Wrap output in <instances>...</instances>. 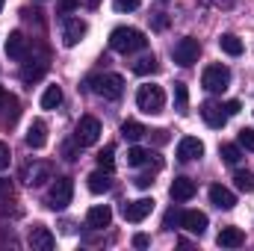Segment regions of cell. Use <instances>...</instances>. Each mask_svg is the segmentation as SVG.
Returning <instances> with one entry per match:
<instances>
[{
  "mask_svg": "<svg viewBox=\"0 0 254 251\" xmlns=\"http://www.w3.org/2000/svg\"><path fill=\"white\" fill-rule=\"evenodd\" d=\"M110 48L116 51V54H136V51H145L148 48V39H145V33L142 30H136V27H116L113 33H110Z\"/></svg>",
  "mask_w": 254,
  "mask_h": 251,
  "instance_id": "cell-1",
  "label": "cell"
},
{
  "mask_svg": "<svg viewBox=\"0 0 254 251\" xmlns=\"http://www.w3.org/2000/svg\"><path fill=\"white\" fill-rule=\"evenodd\" d=\"M89 86L104 101H119L125 95V77L122 74H98L95 80H89Z\"/></svg>",
  "mask_w": 254,
  "mask_h": 251,
  "instance_id": "cell-2",
  "label": "cell"
},
{
  "mask_svg": "<svg viewBox=\"0 0 254 251\" xmlns=\"http://www.w3.org/2000/svg\"><path fill=\"white\" fill-rule=\"evenodd\" d=\"M136 107H139L142 113H148V116L163 113V107H166V92H163V86H154V83L139 86V92H136Z\"/></svg>",
  "mask_w": 254,
  "mask_h": 251,
  "instance_id": "cell-3",
  "label": "cell"
},
{
  "mask_svg": "<svg viewBox=\"0 0 254 251\" xmlns=\"http://www.w3.org/2000/svg\"><path fill=\"white\" fill-rule=\"evenodd\" d=\"M201 83H204V89L207 92H213V95H222L228 86H231V68L228 65H207L204 68V74H201Z\"/></svg>",
  "mask_w": 254,
  "mask_h": 251,
  "instance_id": "cell-4",
  "label": "cell"
},
{
  "mask_svg": "<svg viewBox=\"0 0 254 251\" xmlns=\"http://www.w3.org/2000/svg\"><path fill=\"white\" fill-rule=\"evenodd\" d=\"M74 198V181L71 178H57L48 189V207L51 210H65Z\"/></svg>",
  "mask_w": 254,
  "mask_h": 251,
  "instance_id": "cell-5",
  "label": "cell"
},
{
  "mask_svg": "<svg viewBox=\"0 0 254 251\" xmlns=\"http://www.w3.org/2000/svg\"><path fill=\"white\" fill-rule=\"evenodd\" d=\"M101 139V122L95 119V116H83L77 127H74V142L80 145V148H89V145H95Z\"/></svg>",
  "mask_w": 254,
  "mask_h": 251,
  "instance_id": "cell-6",
  "label": "cell"
},
{
  "mask_svg": "<svg viewBox=\"0 0 254 251\" xmlns=\"http://www.w3.org/2000/svg\"><path fill=\"white\" fill-rule=\"evenodd\" d=\"M198 54H201V45H198V39H192V36L181 39V42L172 48V60L178 65H184V68H190V65L198 63Z\"/></svg>",
  "mask_w": 254,
  "mask_h": 251,
  "instance_id": "cell-7",
  "label": "cell"
},
{
  "mask_svg": "<svg viewBox=\"0 0 254 251\" xmlns=\"http://www.w3.org/2000/svg\"><path fill=\"white\" fill-rule=\"evenodd\" d=\"M151 210H154V198H136V201H127L125 207H122V216H125L127 222L139 225V222H145L151 216Z\"/></svg>",
  "mask_w": 254,
  "mask_h": 251,
  "instance_id": "cell-8",
  "label": "cell"
},
{
  "mask_svg": "<svg viewBox=\"0 0 254 251\" xmlns=\"http://www.w3.org/2000/svg\"><path fill=\"white\" fill-rule=\"evenodd\" d=\"M51 178H54V166L45 163V160H36V163H30V166L24 169V184H27V187H42V184H48Z\"/></svg>",
  "mask_w": 254,
  "mask_h": 251,
  "instance_id": "cell-9",
  "label": "cell"
},
{
  "mask_svg": "<svg viewBox=\"0 0 254 251\" xmlns=\"http://www.w3.org/2000/svg\"><path fill=\"white\" fill-rule=\"evenodd\" d=\"M86 33H89V24H86L83 18H65V24H63V45H65V48L80 45Z\"/></svg>",
  "mask_w": 254,
  "mask_h": 251,
  "instance_id": "cell-10",
  "label": "cell"
},
{
  "mask_svg": "<svg viewBox=\"0 0 254 251\" xmlns=\"http://www.w3.org/2000/svg\"><path fill=\"white\" fill-rule=\"evenodd\" d=\"M204 157V142L195 139V136H184L178 142V160L181 163H192V160H201Z\"/></svg>",
  "mask_w": 254,
  "mask_h": 251,
  "instance_id": "cell-11",
  "label": "cell"
},
{
  "mask_svg": "<svg viewBox=\"0 0 254 251\" xmlns=\"http://www.w3.org/2000/svg\"><path fill=\"white\" fill-rule=\"evenodd\" d=\"M201 119H204V125L213 127V130H222V127L228 125V113H225V107H219V104H213V101L201 104Z\"/></svg>",
  "mask_w": 254,
  "mask_h": 251,
  "instance_id": "cell-12",
  "label": "cell"
},
{
  "mask_svg": "<svg viewBox=\"0 0 254 251\" xmlns=\"http://www.w3.org/2000/svg\"><path fill=\"white\" fill-rule=\"evenodd\" d=\"M181 228L195 234V237H201L207 231V213H201V210H184L181 213Z\"/></svg>",
  "mask_w": 254,
  "mask_h": 251,
  "instance_id": "cell-13",
  "label": "cell"
},
{
  "mask_svg": "<svg viewBox=\"0 0 254 251\" xmlns=\"http://www.w3.org/2000/svg\"><path fill=\"white\" fill-rule=\"evenodd\" d=\"M27 54H30V39L24 36V33H9V39H6V57H12V60H27Z\"/></svg>",
  "mask_w": 254,
  "mask_h": 251,
  "instance_id": "cell-14",
  "label": "cell"
},
{
  "mask_svg": "<svg viewBox=\"0 0 254 251\" xmlns=\"http://www.w3.org/2000/svg\"><path fill=\"white\" fill-rule=\"evenodd\" d=\"M110 222H113V210H110L107 204H95V207L86 213V225H89L92 231H104V228H110Z\"/></svg>",
  "mask_w": 254,
  "mask_h": 251,
  "instance_id": "cell-15",
  "label": "cell"
},
{
  "mask_svg": "<svg viewBox=\"0 0 254 251\" xmlns=\"http://www.w3.org/2000/svg\"><path fill=\"white\" fill-rule=\"evenodd\" d=\"M195 192H198V187H195L192 178H175L172 187H169V195H172L175 201H192Z\"/></svg>",
  "mask_w": 254,
  "mask_h": 251,
  "instance_id": "cell-16",
  "label": "cell"
},
{
  "mask_svg": "<svg viewBox=\"0 0 254 251\" xmlns=\"http://www.w3.org/2000/svg\"><path fill=\"white\" fill-rule=\"evenodd\" d=\"M210 204H216L219 210H234L237 207V195L228 187H222V184H213L210 187Z\"/></svg>",
  "mask_w": 254,
  "mask_h": 251,
  "instance_id": "cell-17",
  "label": "cell"
},
{
  "mask_svg": "<svg viewBox=\"0 0 254 251\" xmlns=\"http://www.w3.org/2000/svg\"><path fill=\"white\" fill-rule=\"evenodd\" d=\"M24 139H27V145H30L33 151L45 148V145H48V125H45L42 119H36L33 125L27 127V136H24Z\"/></svg>",
  "mask_w": 254,
  "mask_h": 251,
  "instance_id": "cell-18",
  "label": "cell"
},
{
  "mask_svg": "<svg viewBox=\"0 0 254 251\" xmlns=\"http://www.w3.org/2000/svg\"><path fill=\"white\" fill-rule=\"evenodd\" d=\"M30 246L36 251H51L57 246V240H54V234H51L45 225H36V228L30 231Z\"/></svg>",
  "mask_w": 254,
  "mask_h": 251,
  "instance_id": "cell-19",
  "label": "cell"
},
{
  "mask_svg": "<svg viewBox=\"0 0 254 251\" xmlns=\"http://www.w3.org/2000/svg\"><path fill=\"white\" fill-rule=\"evenodd\" d=\"M216 243H219L222 249H240V246L246 243V234H243L240 228H234V225H231V228H222V231H219Z\"/></svg>",
  "mask_w": 254,
  "mask_h": 251,
  "instance_id": "cell-20",
  "label": "cell"
},
{
  "mask_svg": "<svg viewBox=\"0 0 254 251\" xmlns=\"http://www.w3.org/2000/svg\"><path fill=\"white\" fill-rule=\"evenodd\" d=\"M86 181H89V192H92V195H104V192H110V187H113V178H110V172H104V169H101V172H92Z\"/></svg>",
  "mask_w": 254,
  "mask_h": 251,
  "instance_id": "cell-21",
  "label": "cell"
},
{
  "mask_svg": "<svg viewBox=\"0 0 254 251\" xmlns=\"http://www.w3.org/2000/svg\"><path fill=\"white\" fill-rule=\"evenodd\" d=\"M45 71H48V60H30V63L21 68V80L24 83H36Z\"/></svg>",
  "mask_w": 254,
  "mask_h": 251,
  "instance_id": "cell-22",
  "label": "cell"
},
{
  "mask_svg": "<svg viewBox=\"0 0 254 251\" xmlns=\"http://www.w3.org/2000/svg\"><path fill=\"white\" fill-rule=\"evenodd\" d=\"M219 48H222V54H228V57H240V54H243V42H240L234 33H222V36H219Z\"/></svg>",
  "mask_w": 254,
  "mask_h": 251,
  "instance_id": "cell-23",
  "label": "cell"
},
{
  "mask_svg": "<svg viewBox=\"0 0 254 251\" xmlns=\"http://www.w3.org/2000/svg\"><path fill=\"white\" fill-rule=\"evenodd\" d=\"M63 104V89L60 86H48L42 92V110H57Z\"/></svg>",
  "mask_w": 254,
  "mask_h": 251,
  "instance_id": "cell-24",
  "label": "cell"
},
{
  "mask_svg": "<svg viewBox=\"0 0 254 251\" xmlns=\"http://www.w3.org/2000/svg\"><path fill=\"white\" fill-rule=\"evenodd\" d=\"M157 71H160V63L154 57H142V60L133 63V74H139V77H148V74H157Z\"/></svg>",
  "mask_w": 254,
  "mask_h": 251,
  "instance_id": "cell-25",
  "label": "cell"
},
{
  "mask_svg": "<svg viewBox=\"0 0 254 251\" xmlns=\"http://www.w3.org/2000/svg\"><path fill=\"white\" fill-rule=\"evenodd\" d=\"M219 154H222V160H225L228 166H237V163L243 160V151H240V145H231V142H225V145L219 148Z\"/></svg>",
  "mask_w": 254,
  "mask_h": 251,
  "instance_id": "cell-26",
  "label": "cell"
},
{
  "mask_svg": "<svg viewBox=\"0 0 254 251\" xmlns=\"http://www.w3.org/2000/svg\"><path fill=\"white\" fill-rule=\"evenodd\" d=\"M145 133H148V130H145V125H139V122H125V125H122V136L130 139V142H139Z\"/></svg>",
  "mask_w": 254,
  "mask_h": 251,
  "instance_id": "cell-27",
  "label": "cell"
},
{
  "mask_svg": "<svg viewBox=\"0 0 254 251\" xmlns=\"http://www.w3.org/2000/svg\"><path fill=\"white\" fill-rule=\"evenodd\" d=\"M148 157H151V151H145V148H139V145H133L130 151H127V166H145L148 163Z\"/></svg>",
  "mask_w": 254,
  "mask_h": 251,
  "instance_id": "cell-28",
  "label": "cell"
},
{
  "mask_svg": "<svg viewBox=\"0 0 254 251\" xmlns=\"http://www.w3.org/2000/svg\"><path fill=\"white\" fill-rule=\"evenodd\" d=\"M234 184H237V189H240V192H246V195H249V192H254V175H252V172H243V169H240V172L234 175Z\"/></svg>",
  "mask_w": 254,
  "mask_h": 251,
  "instance_id": "cell-29",
  "label": "cell"
},
{
  "mask_svg": "<svg viewBox=\"0 0 254 251\" xmlns=\"http://www.w3.org/2000/svg\"><path fill=\"white\" fill-rule=\"evenodd\" d=\"M113 163H116V145H107L104 151H98V166L104 172H113Z\"/></svg>",
  "mask_w": 254,
  "mask_h": 251,
  "instance_id": "cell-30",
  "label": "cell"
},
{
  "mask_svg": "<svg viewBox=\"0 0 254 251\" xmlns=\"http://www.w3.org/2000/svg\"><path fill=\"white\" fill-rule=\"evenodd\" d=\"M3 110H9L6 116H3V125H15V119H18V98L15 95H6V104H3Z\"/></svg>",
  "mask_w": 254,
  "mask_h": 251,
  "instance_id": "cell-31",
  "label": "cell"
},
{
  "mask_svg": "<svg viewBox=\"0 0 254 251\" xmlns=\"http://www.w3.org/2000/svg\"><path fill=\"white\" fill-rule=\"evenodd\" d=\"M175 104H178V113H187V104H190V92L184 83H175Z\"/></svg>",
  "mask_w": 254,
  "mask_h": 251,
  "instance_id": "cell-32",
  "label": "cell"
},
{
  "mask_svg": "<svg viewBox=\"0 0 254 251\" xmlns=\"http://www.w3.org/2000/svg\"><path fill=\"white\" fill-rule=\"evenodd\" d=\"M237 142H240V148H246V151H254V130L243 127V130H240V136H237Z\"/></svg>",
  "mask_w": 254,
  "mask_h": 251,
  "instance_id": "cell-33",
  "label": "cell"
},
{
  "mask_svg": "<svg viewBox=\"0 0 254 251\" xmlns=\"http://www.w3.org/2000/svg\"><path fill=\"white\" fill-rule=\"evenodd\" d=\"M9 163H12L9 145H6V142H0V172H6V169H9Z\"/></svg>",
  "mask_w": 254,
  "mask_h": 251,
  "instance_id": "cell-34",
  "label": "cell"
},
{
  "mask_svg": "<svg viewBox=\"0 0 254 251\" xmlns=\"http://www.w3.org/2000/svg\"><path fill=\"white\" fill-rule=\"evenodd\" d=\"M139 3L142 0H116V12H133V9H139Z\"/></svg>",
  "mask_w": 254,
  "mask_h": 251,
  "instance_id": "cell-35",
  "label": "cell"
},
{
  "mask_svg": "<svg viewBox=\"0 0 254 251\" xmlns=\"http://www.w3.org/2000/svg\"><path fill=\"white\" fill-rule=\"evenodd\" d=\"M151 24H154V30H166V27H169V18H166V12H157V15L151 18Z\"/></svg>",
  "mask_w": 254,
  "mask_h": 251,
  "instance_id": "cell-36",
  "label": "cell"
},
{
  "mask_svg": "<svg viewBox=\"0 0 254 251\" xmlns=\"http://www.w3.org/2000/svg\"><path fill=\"white\" fill-rule=\"evenodd\" d=\"M163 225H166V231H172V225H181V213H178V210H169Z\"/></svg>",
  "mask_w": 254,
  "mask_h": 251,
  "instance_id": "cell-37",
  "label": "cell"
},
{
  "mask_svg": "<svg viewBox=\"0 0 254 251\" xmlns=\"http://www.w3.org/2000/svg\"><path fill=\"white\" fill-rule=\"evenodd\" d=\"M133 184H136L139 189H148V187H154V178H151V175H139Z\"/></svg>",
  "mask_w": 254,
  "mask_h": 251,
  "instance_id": "cell-38",
  "label": "cell"
},
{
  "mask_svg": "<svg viewBox=\"0 0 254 251\" xmlns=\"http://www.w3.org/2000/svg\"><path fill=\"white\" fill-rule=\"evenodd\" d=\"M240 110H243V104H240V101H228V104H225V113H228V116H237Z\"/></svg>",
  "mask_w": 254,
  "mask_h": 251,
  "instance_id": "cell-39",
  "label": "cell"
},
{
  "mask_svg": "<svg viewBox=\"0 0 254 251\" xmlns=\"http://www.w3.org/2000/svg\"><path fill=\"white\" fill-rule=\"evenodd\" d=\"M148 243H151V240H148L145 234H136V237H133V246H136V249H148Z\"/></svg>",
  "mask_w": 254,
  "mask_h": 251,
  "instance_id": "cell-40",
  "label": "cell"
},
{
  "mask_svg": "<svg viewBox=\"0 0 254 251\" xmlns=\"http://www.w3.org/2000/svg\"><path fill=\"white\" fill-rule=\"evenodd\" d=\"M154 142H157V145L169 142V130H154Z\"/></svg>",
  "mask_w": 254,
  "mask_h": 251,
  "instance_id": "cell-41",
  "label": "cell"
},
{
  "mask_svg": "<svg viewBox=\"0 0 254 251\" xmlns=\"http://www.w3.org/2000/svg\"><path fill=\"white\" fill-rule=\"evenodd\" d=\"M213 3H216L219 9H234V6H237V0H213Z\"/></svg>",
  "mask_w": 254,
  "mask_h": 251,
  "instance_id": "cell-42",
  "label": "cell"
},
{
  "mask_svg": "<svg viewBox=\"0 0 254 251\" xmlns=\"http://www.w3.org/2000/svg\"><path fill=\"white\" fill-rule=\"evenodd\" d=\"M74 6H77V0H60V9H63V12H71Z\"/></svg>",
  "mask_w": 254,
  "mask_h": 251,
  "instance_id": "cell-43",
  "label": "cell"
},
{
  "mask_svg": "<svg viewBox=\"0 0 254 251\" xmlns=\"http://www.w3.org/2000/svg\"><path fill=\"white\" fill-rule=\"evenodd\" d=\"M3 195H12V184H9V181H0V198H3Z\"/></svg>",
  "mask_w": 254,
  "mask_h": 251,
  "instance_id": "cell-44",
  "label": "cell"
},
{
  "mask_svg": "<svg viewBox=\"0 0 254 251\" xmlns=\"http://www.w3.org/2000/svg\"><path fill=\"white\" fill-rule=\"evenodd\" d=\"M83 3H86V9H98L101 6V0H83Z\"/></svg>",
  "mask_w": 254,
  "mask_h": 251,
  "instance_id": "cell-45",
  "label": "cell"
},
{
  "mask_svg": "<svg viewBox=\"0 0 254 251\" xmlns=\"http://www.w3.org/2000/svg\"><path fill=\"white\" fill-rule=\"evenodd\" d=\"M3 104H6V89L0 86V110H3Z\"/></svg>",
  "mask_w": 254,
  "mask_h": 251,
  "instance_id": "cell-46",
  "label": "cell"
},
{
  "mask_svg": "<svg viewBox=\"0 0 254 251\" xmlns=\"http://www.w3.org/2000/svg\"><path fill=\"white\" fill-rule=\"evenodd\" d=\"M0 9H3V0H0Z\"/></svg>",
  "mask_w": 254,
  "mask_h": 251,
  "instance_id": "cell-47",
  "label": "cell"
}]
</instances>
